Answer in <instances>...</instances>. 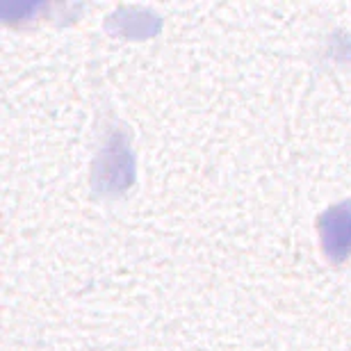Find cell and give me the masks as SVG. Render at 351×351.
<instances>
[{"instance_id":"obj_1","label":"cell","mask_w":351,"mask_h":351,"mask_svg":"<svg viewBox=\"0 0 351 351\" xmlns=\"http://www.w3.org/2000/svg\"><path fill=\"white\" fill-rule=\"evenodd\" d=\"M317 233L326 261L333 265L351 258V199L331 206L319 215Z\"/></svg>"}]
</instances>
